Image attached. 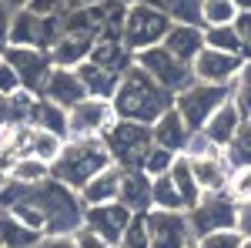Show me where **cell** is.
Returning a JSON list of instances; mask_svg holds the SVG:
<instances>
[{"label":"cell","mask_w":251,"mask_h":248,"mask_svg":"<svg viewBox=\"0 0 251 248\" xmlns=\"http://www.w3.org/2000/svg\"><path fill=\"white\" fill-rule=\"evenodd\" d=\"M111 104H114L117 117H124V121L154 124L164 111H171V108H174V94H171V91H164V87H161L144 67L131 64V67L121 74V84H117Z\"/></svg>","instance_id":"6da1fadb"},{"label":"cell","mask_w":251,"mask_h":248,"mask_svg":"<svg viewBox=\"0 0 251 248\" xmlns=\"http://www.w3.org/2000/svg\"><path fill=\"white\" fill-rule=\"evenodd\" d=\"M111 165H114V158L107 151L104 138H67L64 151L50 165V178H57L60 185L80 191L94 174H100Z\"/></svg>","instance_id":"7a4b0ae2"},{"label":"cell","mask_w":251,"mask_h":248,"mask_svg":"<svg viewBox=\"0 0 251 248\" xmlns=\"http://www.w3.org/2000/svg\"><path fill=\"white\" fill-rule=\"evenodd\" d=\"M34 198L44 208V235H74L84 225V201L74 188L60 185L57 178H47L44 185H34Z\"/></svg>","instance_id":"3957f363"},{"label":"cell","mask_w":251,"mask_h":248,"mask_svg":"<svg viewBox=\"0 0 251 248\" xmlns=\"http://www.w3.org/2000/svg\"><path fill=\"white\" fill-rule=\"evenodd\" d=\"M171 24L174 20L168 17L164 10H157V7L144 3V0H134V3L127 7V17H124L121 44H124L131 54H141V51H148V47H154V44H164Z\"/></svg>","instance_id":"277c9868"},{"label":"cell","mask_w":251,"mask_h":248,"mask_svg":"<svg viewBox=\"0 0 251 248\" xmlns=\"http://www.w3.org/2000/svg\"><path fill=\"white\" fill-rule=\"evenodd\" d=\"M104 144H107L117 168H141L144 154L154 148V134H151V124L117 117L111 124V131L104 134Z\"/></svg>","instance_id":"5b68a950"},{"label":"cell","mask_w":251,"mask_h":248,"mask_svg":"<svg viewBox=\"0 0 251 248\" xmlns=\"http://www.w3.org/2000/svg\"><path fill=\"white\" fill-rule=\"evenodd\" d=\"M228 101V87H214V84H204V81H191L188 87H181L174 94V111L184 117V124L191 131H201L204 121Z\"/></svg>","instance_id":"8992f818"},{"label":"cell","mask_w":251,"mask_h":248,"mask_svg":"<svg viewBox=\"0 0 251 248\" xmlns=\"http://www.w3.org/2000/svg\"><path fill=\"white\" fill-rule=\"evenodd\" d=\"M234 218H238V201L228 191H204L201 201L194 208H188V225H191L194 242L204 238L208 231L234 228Z\"/></svg>","instance_id":"52a82bcc"},{"label":"cell","mask_w":251,"mask_h":248,"mask_svg":"<svg viewBox=\"0 0 251 248\" xmlns=\"http://www.w3.org/2000/svg\"><path fill=\"white\" fill-rule=\"evenodd\" d=\"M134 64H137V67H144V71L154 77L164 91H171V94H177L181 87H188V84L194 81L191 64H184L181 57H174L164 44H154V47H148V51L134 54Z\"/></svg>","instance_id":"ba28073f"},{"label":"cell","mask_w":251,"mask_h":248,"mask_svg":"<svg viewBox=\"0 0 251 248\" xmlns=\"http://www.w3.org/2000/svg\"><path fill=\"white\" fill-rule=\"evenodd\" d=\"M117 121V111L104 97H84L67 111V131L71 138H104Z\"/></svg>","instance_id":"9c48e42d"},{"label":"cell","mask_w":251,"mask_h":248,"mask_svg":"<svg viewBox=\"0 0 251 248\" xmlns=\"http://www.w3.org/2000/svg\"><path fill=\"white\" fill-rule=\"evenodd\" d=\"M144 225H148V235H151V248H191L194 245L188 211L151 208L144 215Z\"/></svg>","instance_id":"30bf717a"},{"label":"cell","mask_w":251,"mask_h":248,"mask_svg":"<svg viewBox=\"0 0 251 248\" xmlns=\"http://www.w3.org/2000/svg\"><path fill=\"white\" fill-rule=\"evenodd\" d=\"M3 60L20 74L24 91H30V94H40L44 84H47V77H50V71H54L50 54L40 51V47H14V44H7L3 47Z\"/></svg>","instance_id":"8fae6325"},{"label":"cell","mask_w":251,"mask_h":248,"mask_svg":"<svg viewBox=\"0 0 251 248\" xmlns=\"http://www.w3.org/2000/svg\"><path fill=\"white\" fill-rule=\"evenodd\" d=\"M241 64H245V57H238V54H225V51L204 47L191 60V74H194V81H204V84H214V87H231V81L238 77Z\"/></svg>","instance_id":"7c38bea8"},{"label":"cell","mask_w":251,"mask_h":248,"mask_svg":"<svg viewBox=\"0 0 251 248\" xmlns=\"http://www.w3.org/2000/svg\"><path fill=\"white\" fill-rule=\"evenodd\" d=\"M131 218H134V211L127 208V205H121V201H111V205H91V208H84V225H91L97 235H104V238H107L114 248H117V242H121V235L127 231Z\"/></svg>","instance_id":"4fadbf2b"},{"label":"cell","mask_w":251,"mask_h":248,"mask_svg":"<svg viewBox=\"0 0 251 248\" xmlns=\"http://www.w3.org/2000/svg\"><path fill=\"white\" fill-rule=\"evenodd\" d=\"M40 97H47V101H54V104H60V108L71 111L74 104H80V101L87 97V91H84V84H80L77 71L54 67L50 77H47V84H44V91H40Z\"/></svg>","instance_id":"5bb4252c"},{"label":"cell","mask_w":251,"mask_h":248,"mask_svg":"<svg viewBox=\"0 0 251 248\" xmlns=\"http://www.w3.org/2000/svg\"><path fill=\"white\" fill-rule=\"evenodd\" d=\"M151 191H154V181L141 168H124V174H121V198H117L121 205H127L134 215H148L154 208L151 205Z\"/></svg>","instance_id":"9a60e30c"},{"label":"cell","mask_w":251,"mask_h":248,"mask_svg":"<svg viewBox=\"0 0 251 248\" xmlns=\"http://www.w3.org/2000/svg\"><path fill=\"white\" fill-rule=\"evenodd\" d=\"M241 124H245V117H241L238 108H234V101L228 97V101H225V104H221V108L204 121V128H201V131H204V138L211 141L214 148H221V151H225V148L231 144V138L238 134Z\"/></svg>","instance_id":"2e32d148"},{"label":"cell","mask_w":251,"mask_h":248,"mask_svg":"<svg viewBox=\"0 0 251 248\" xmlns=\"http://www.w3.org/2000/svg\"><path fill=\"white\" fill-rule=\"evenodd\" d=\"M188 161H191V171L198 178L201 191H225L228 188L231 165L225 161V151H211V154H201V158H188Z\"/></svg>","instance_id":"e0dca14e"},{"label":"cell","mask_w":251,"mask_h":248,"mask_svg":"<svg viewBox=\"0 0 251 248\" xmlns=\"http://www.w3.org/2000/svg\"><path fill=\"white\" fill-rule=\"evenodd\" d=\"M151 134H154V144H157V148L174 151V154H184L188 138H191V128H188V124H184V117L171 108V111H164V114L151 124Z\"/></svg>","instance_id":"ac0fdd59"},{"label":"cell","mask_w":251,"mask_h":248,"mask_svg":"<svg viewBox=\"0 0 251 248\" xmlns=\"http://www.w3.org/2000/svg\"><path fill=\"white\" fill-rule=\"evenodd\" d=\"M121 174H124V168H117V165H111V168H104L100 174H94V178L77 191L80 201H84V208L117 201V198H121Z\"/></svg>","instance_id":"d6986e66"},{"label":"cell","mask_w":251,"mask_h":248,"mask_svg":"<svg viewBox=\"0 0 251 248\" xmlns=\"http://www.w3.org/2000/svg\"><path fill=\"white\" fill-rule=\"evenodd\" d=\"M164 47L174 57H181L184 64H191L204 51V27L201 24H171V30L164 37Z\"/></svg>","instance_id":"ffe728a7"},{"label":"cell","mask_w":251,"mask_h":248,"mask_svg":"<svg viewBox=\"0 0 251 248\" xmlns=\"http://www.w3.org/2000/svg\"><path fill=\"white\" fill-rule=\"evenodd\" d=\"M91 51H94V40L91 37H77V34H64V37L47 51L54 67H67V71H77L84 60H91Z\"/></svg>","instance_id":"44dd1931"},{"label":"cell","mask_w":251,"mask_h":248,"mask_svg":"<svg viewBox=\"0 0 251 248\" xmlns=\"http://www.w3.org/2000/svg\"><path fill=\"white\" fill-rule=\"evenodd\" d=\"M77 77H80V84H84V91H87V97H104V101H111L117 84H121L117 71H107V67H100L94 60H84L77 67Z\"/></svg>","instance_id":"7402d4cb"},{"label":"cell","mask_w":251,"mask_h":248,"mask_svg":"<svg viewBox=\"0 0 251 248\" xmlns=\"http://www.w3.org/2000/svg\"><path fill=\"white\" fill-rule=\"evenodd\" d=\"M44 231L20 221L14 211H0V248H37Z\"/></svg>","instance_id":"603a6c76"},{"label":"cell","mask_w":251,"mask_h":248,"mask_svg":"<svg viewBox=\"0 0 251 248\" xmlns=\"http://www.w3.org/2000/svg\"><path fill=\"white\" fill-rule=\"evenodd\" d=\"M27 124L44 128V131H54L64 141L71 138V131H67V108H60V104H54V101H47V97H40V94L34 101V108H30V121Z\"/></svg>","instance_id":"cb8c5ba5"},{"label":"cell","mask_w":251,"mask_h":248,"mask_svg":"<svg viewBox=\"0 0 251 248\" xmlns=\"http://www.w3.org/2000/svg\"><path fill=\"white\" fill-rule=\"evenodd\" d=\"M91 60L100 64V67H107V71H117V74H124L131 64H134V54L114 37H100L94 40V51H91Z\"/></svg>","instance_id":"d4e9b609"},{"label":"cell","mask_w":251,"mask_h":248,"mask_svg":"<svg viewBox=\"0 0 251 248\" xmlns=\"http://www.w3.org/2000/svg\"><path fill=\"white\" fill-rule=\"evenodd\" d=\"M171 181H174V188H177V194H181V201H184V211L188 208H194L198 201H201V185H198V178H194V171H191V161L184 158V154H177L174 158V165H171Z\"/></svg>","instance_id":"484cf974"},{"label":"cell","mask_w":251,"mask_h":248,"mask_svg":"<svg viewBox=\"0 0 251 248\" xmlns=\"http://www.w3.org/2000/svg\"><path fill=\"white\" fill-rule=\"evenodd\" d=\"M60 151H64V138H60V134L34 128V124L27 128V154H34V158H40V161L54 165Z\"/></svg>","instance_id":"4316f807"},{"label":"cell","mask_w":251,"mask_h":248,"mask_svg":"<svg viewBox=\"0 0 251 248\" xmlns=\"http://www.w3.org/2000/svg\"><path fill=\"white\" fill-rule=\"evenodd\" d=\"M10 178L20 181V185H27V188H34V185H44L50 178V165L34 158V154H20L17 161L10 165Z\"/></svg>","instance_id":"83f0119b"},{"label":"cell","mask_w":251,"mask_h":248,"mask_svg":"<svg viewBox=\"0 0 251 248\" xmlns=\"http://www.w3.org/2000/svg\"><path fill=\"white\" fill-rule=\"evenodd\" d=\"M157 10H164L174 24H201V0H144Z\"/></svg>","instance_id":"f1b7e54d"},{"label":"cell","mask_w":251,"mask_h":248,"mask_svg":"<svg viewBox=\"0 0 251 248\" xmlns=\"http://www.w3.org/2000/svg\"><path fill=\"white\" fill-rule=\"evenodd\" d=\"M204 47H214V51H225V54L245 57V44H241V37H238L234 24H225V27H204Z\"/></svg>","instance_id":"f546056e"},{"label":"cell","mask_w":251,"mask_h":248,"mask_svg":"<svg viewBox=\"0 0 251 248\" xmlns=\"http://www.w3.org/2000/svg\"><path fill=\"white\" fill-rule=\"evenodd\" d=\"M238 7L234 0H201V27H225L238 20Z\"/></svg>","instance_id":"4dcf8cb0"},{"label":"cell","mask_w":251,"mask_h":248,"mask_svg":"<svg viewBox=\"0 0 251 248\" xmlns=\"http://www.w3.org/2000/svg\"><path fill=\"white\" fill-rule=\"evenodd\" d=\"M225 161L231 168H251V121H245L238 134L231 138V144L225 148Z\"/></svg>","instance_id":"1f68e13d"},{"label":"cell","mask_w":251,"mask_h":248,"mask_svg":"<svg viewBox=\"0 0 251 248\" xmlns=\"http://www.w3.org/2000/svg\"><path fill=\"white\" fill-rule=\"evenodd\" d=\"M228 97L234 101V108L241 111V117L251 121V60L241 64L238 77L231 81V87H228Z\"/></svg>","instance_id":"d6a6232c"},{"label":"cell","mask_w":251,"mask_h":248,"mask_svg":"<svg viewBox=\"0 0 251 248\" xmlns=\"http://www.w3.org/2000/svg\"><path fill=\"white\" fill-rule=\"evenodd\" d=\"M154 181V191H151V205L154 208H168V211H184V201L174 188L171 174H161V178H151Z\"/></svg>","instance_id":"836d02e7"},{"label":"cell","mask_w":251,"mask_h":248,"mask_svg":"<svg viewBox=\"0 0 251 248\" xmlns=\"http://www.w3.org/2000/svg\"><path fill=\"white\" fill-rule=\"evenodd\" d=\"M174 158H177L174 151H164V148H157V144H154L151 151L144 154V165H141V171L148 174V178H161V174L171 171Z\"/></svg>","instance_id":"e575fe53"},{"label":"cell","mask_w":251,"mask_h":248,"mask_svg":"<svg viewBox=\"0 0 251 248\" xmlns=\"http://www.w3.org/2000/svg\"><path fill=\"white\" fill-rule=\"evenodd\" d=\"M117 248H151V235H148V225H144V215H134L127 231L121 235Z\"/></svg>","instance_id":"d590c367"},{"label":"cell","mask_w":251,"mask_h":248,"mask_svg":"<svg viewBox=\"0 0 251 248\" xmlns=\"http://www.w3.org/2000/svg\"><path fill=\"white\" fill-rule=\"evenodd\" d=\"M241 231L238 228H225V231H208L204 238H198V248H241Z\"/></svg>","instance_id":"8d00e7d4"},{"label":"cell","mask_w":251,"mask_h":248,"mask_svg":"<svg viewBox=\"0 0 251 248\" xmlns=\"http://www.w3.org/2000/svg\"><path fill=\"white\" fill-rule=\"evenodd\" d=\"M228 194L234 201H251V168H231V178H228Z\"/></svg>","instance_id":"74e56055"},{"label":"cell","mask_w":251,"mask_h":248,"mask_svg":"<svg viewBox=\"0 0 251 248\" xmlns=\"http://www.w3.org/2000/svg\"><path fill=\"white\" fill-rule=\"evenodd\" d=\"M74 242H77V248H114L104 235H97L91 225H80V228L74 231Z\"/></svg>","instance_id":"f35d334b"},{"label":"cell","mask_w":251,"mask_h":248,"mask_svg":"<svg viewBox=\"0 0 251 248\" xmlns=\"http://www.w3.org/2000/svg\"><path fill=\"white\" fill-rule=\"evenodd\" d=\"M17 91H24V84H20V74L3 60L0 64V97H10V94H17Z\"/></svg>","instance_id":"ab89813d"},{"label":"cell","mask_w":251,"mask_h":248,"mask_svg":"<svg viewBox=\"0 0 251 248\" xmlns=\"http://www.w3.org/2000/svg\"><path fill=\"white\" fill-rule=\"evenodd\" d=\"M211 151H221V148H214L211 141L204 138V131H191L188 148H184V158H201V154H211Z\"/></svg>","instance_id":"60d3db41"},{"label":"cell","mask_w":251,"mask_h":248,"mask_svg":"<svg viewBox=\"0 0 251 248\" xmlns=\"http://www.w3.org/2000/svg\"><path fill=\"white\" fill-rule=\"evenodd\" d=\"M27 10L37 17H57V14H64V0H30Z\"/></svg>","instance_id":"b9f144b4"},{"label":"cell","mask_w":251,"mask_h":248,"mask_svg":"<svg viewBox=\"0 0 251 248\" xmlns=\"http://www.w3.org/2000/svg\"><path fill=\"white\" fill-rule=\"evenodd\" d=\"M234 30H238V37L245 44V60H251V10H241V14H238Z\"/></svg>","instance_id":"7bdbcfd3"},{"label":"cell","mask_w":251,"mask_h":248,"mask_svg":"<svg viewBox=\"0 0 251 248\" xmlns=\"http://www.w3.org/2000/svg\"><path fill=\"white\" fill-rule=\"evenodd\" d=\"M234 228L241 231V238L251 242V201H241L238 205V218H234Z\"/></svg>","instance_id":"ee69618b"},{"label":"cell","mask_w":251,"mask_h":248,"mask_svg":"<svg viewBox=\"0 0 251 248\" xmlns=\"http://www.w3.org/2000/svg\"><path fill=\"white\" fill-rule=\"evenodd\" d=\"M37 248H77L74 235H44Z\"/></svg>","instance_id":"f6af8a7d"},{"label":"cell","mask_w":251,"mask_h":248,"mask_svg":"<svg viewBox=\"0 0 251 248\" xmlns=\"http://www.w3.org/2000/svg\"><path fill=\"white\" fill-rule=\"evenodd\" d=\"M10 24H14V10L0 0V47H7V37H10Z\"/></svg>","instance_id":"bcb514c9"},{"label":"cell","mask_w":251,"mask_h":248,"mask_svg":"<svg viewBox=\"0 0 251 248\" xmlns=\"http://www.w3.org/2000/svg\"><path fill=\"white\" fill-rule=\"evenodd\" d=\"M97 3H104V0H64V10H87Z\"/></svg>","instance_id":"7dc6e473"},{"label":"cell","mask_w":251,"mask_h":248,"mask_svg":"<svg viewBox=\"0 0 251 248\" xmlns=\"http://www.w3.org/2000/svg\"><path fill=\"white\" fill-rule=\"evenodd\" d=\"M3 3H7V7L17 14V10H27V3H30V0H3Z\"/></svg>","instance_id":"c3c4849f"},{"label":"cell","mask_w":251,"mask_h":248,"mask_svg":"<svg viewBox=\"0 0 251 248\" xmlns=\"http://www.w3.org/2000/svg\"><path fill=\"white\" fill-rule=\"evenodd\" d=\"M7 181H10V171H7V168H3V165H0V188H3V185H7Z\"/></svg>","instance_id":"681fc988"},{"label":"cell","mask_w":251,"mask_h":248,"mask_svg":"<svg viewBox=\"0 0 251 248\" xmlns=\"http://www.w3.org/2000/svg\"><path fill=\"white\" fill-rule=\"evenodd\" d=\"M234 7L238 10H251V0H234Z\"/></svg>","instance_id":"f907efd6"},{"label":"cell","mask_w":251,"mask_h":248,"mask_svg":"<svg viewBox=\"0 0 251 248\" xmlns=\"http://www.w3.org/2000/svg\"><path fill=\"white\" fill-rule=\"evenodd\" d=\"M3 131H7V124H3V117H0V138H3Z\"/></svg>","instance_id":"816d5d0a"},{"label":"cell","mask_w":251,"mask_h":248,"mask_svg":"<svg viewBox=\"0 0 251 248\" xmlns=\"http://www.w3.org/2000/svg\"><path fill=\"white\" fill-rule=\"evenodd\" d=\"M241 248H251V242H248V238H245V242H241Z\"/></svg>","instance_id":"f5cc1de1"},{"label":"cell","mask_w":251,"mask_h":248,"mask_svg":"<svg viewBox=\"0 0 251 248\" xmlns=\"http://www.w3.org/2000/svg\"><path fill=\"white\" fill-rule=\"evenodd\" d=\"M0 64H3V47H0Z\"/></svg>","instance_id":"db71d44e"},{"label":"cell","mask_w":251,"mask_h":248,"mask_svg":"<svg viewBox=\"0 0 251 248\" xmlns=\"http://www.w3.org/2000/svg\"><path fill=\"white\" fill-rule=\"evenodd\" d=\"M121 3H134V0H121Z\"/></svg>","instance_id":"11a10c76"},{"label":"cell","mask_w":251,"mask_h":248,"mask_svg":"<svg viewBox=\"0 0 251 248\" xmlns=\"http://www.w3.org/2000/svg\"><path fill=\"white\" fill-rule=\"evenodd\" d=\"M191 248H198V245H191Z\"/></svg>","instance_id":"9f6ffc18"},{"label":"cell","mask_w":251,"mask_h":248,"mask_svg":"<svg viewBox=\"0 0 251 248\" xmlns=\"http://www.w3.org/2000/svg\"><path fill=\"white\" fill-rule=\"evenodd\" d=\"M0 101H3V97H0Z\"/></svg>","instance_id":"6f0895ef"}]
</instances>
